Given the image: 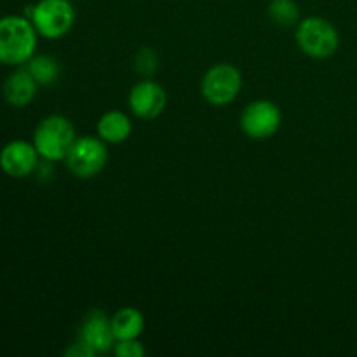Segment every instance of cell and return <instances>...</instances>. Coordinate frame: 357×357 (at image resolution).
Masks as SVG:
<instances>
[{"label": "cell", "instance_id": "obj_1", "mask_svg": "<svg viewBox=\"0 0 357 357\" xmlns=\"http://www.w3.org/2000/svg\"><path fill=\"white\" fill-rule=\"evenodd\" d=\"M38 33L30 17H0V63L20 66L30 61L37 49Z\"/></svg>", "mask_w": 357, "mask_h": 357}, {"label": "cell", "instance_id": "obj_2", "mask_svg": "<svg viewBox=\"0 0 357 357\" xmlns=\"http://www.w3.org/2000/svg\"><path fill=\"white\" fill-rule=\"evenodd\" d=\"M75 139V128L72 122L58 114L42 119L33 132V145L45 162L65 160Z\"/></svg>", "mask_w": 357, "mask_h": 357}, {"label": "cell", "instance_id": "obj_3", "mask_svg": "<svg viewBox=\"0 0 357 357\" xmlns=\"http://www.w3.org/2000/svg\"><path fill=\"white\" fill-rule=\"evenodd\" d=\"M295 38L300 51L314 59L331 58L340 45V35L335 24L321 16L300 20L296 24Z\"/></svg>", "mask_w": 357, "mask_h": 357}, {"label": "cell", "instance_id": "obj_4", "mask_svg": "<svg viewBox=\"0 0 357 357\" xmlns=\"http://www.w3.org/2000/svg\"><path fill=\"white\" fill-rule=\"evenodd\" d=\"M30 9V21L40 37L61 38L75 23V7L70 0H38Z\"/></svg>", "mask_w": 357, "mask_h": 357}, {"label": "cell", "instance_id": "obj_5", "mask_svg": "<svg viewBox=\"0 0 357 357\" xmlns=\"http://www.w3.org/2000/svg\"><path fill=\"white\" fill-rule=\"evenodd\" d=\"M108 162L107 143L100 136H82L73 142L65 157L70 173L80 180H89L100 174Z\"/></svg>", "mask_w": 357, "mask_h": 357}, {"label": "cell", "instance_id": "obj_6", "mask_svg": "<svg viewBox=\"0 0 357 357\" xmlns=\"http://www.w3.org/2000/svg\"><path fill=\"white\" fill-rule=\"evenodd\" d=\"M243 75L230 63H216L204 73L201 82L202 98L213 107H227L239 96Z\"/></svg>", "mask_w": 357, "mask_h": 357}, {"label": "cell", "instance_id": "obj_7", "mask_svg": "<svg viewBox=\"0 0 357 357\" xmlns=\"http://www.w3.org/2000/svg\"><path fill=\"white\" fill-rule=\"evenodd\" d=\"M281 108L271 100L251 101L241 114V131L251 139H268L281 129Z\"/></svg>", "mask_w": 357, "mask_h": 357}, {"label": "cell", "instance_id": "obj_8", "mask_svg": "<svg viewBox=\"0 0 357 357\" xmlns=\"http://www.w3.org/2000/svg\"><path fill=\"white\" fill-rule=\"evenodd\" d=\"M128 103L135 117L142 121H153L166 110L167 94L160 84L153 82L152 79H145L132 86Z\"/></svg>", "mask_w": 357, "mask_h": 357}, {"label": "cell", "instance_id": "obj_9", "mask_svg": "<svg viewBox=\"0 0 357 357\" xmlns=\"http://www.w3.org/2000/svg\"><path fill=\"white\" fill-rule=\"evenodd\" d=\"M38 157L33 143L14 139L0 150V169L10 178H26L37 169Z\"/></svg>", "mask_w": 357, "mask_h": 357}, {"label": "cell", "instance_id": "obj_10", "mask_svg": "<svg viewBox=\"0 0 357 357\" xmlns=\"http://www.w3.org/2000/svg\"><path fill=\"white\" fill-rule=\"evenodd\" d=\"M80 342H84L94 354L114 351L117 338L112 330L110 317L101 310H91L84 319L82 330H80Z\"/></svg>", "mask_w": 357, "mask_h": 357}, {"label": "cell", "instance_id": "obj_11", "mask_svg": "<svg viewBox=\"0 0 357 357\" xmlns=\"http://www.w3.org/2000/svg\"><path fill=\"white\" fill-rule=\"evenodd\" d=\"M38 84L28 68H17L3 82V98L14 108H24L37 96Z\"/></svg>", "mask_w": 357, "mask_h": 357}, {"label": "cell", "instance_id": "obj_12", "mask_svg": "<svg viewBox=\"0 0 357 357\" xmlns=\"http://www.w3.org/2000/svg\"><path fill=\"white\" fill-rule=\"evenodd\" d=\"M96 132L105 143L119 145V143H124L129 139L132 132V122L121 110L105 112L96 122Z\"/></svg>", "mask_w": 357, "mask_h": 357}, {"label": "cell", "instance_id": "obj_13", "mask_svg": "<svg viewBox=\"0 0 357 357\" xmlns=\"http://www.w3.org/2000/svg\"><path fill=\"white\" fill-rule=\"evenodd\" d=\"M110 321L117 340L139 338V335L145 330V317L135 307H122L110 317Z\"/></svg>", "mask_w": 357, "mask_h": 357}, {"label": "cell", "instance_id": "obj_14", "mask_svg": "<svg viewBox=\"0 0 357 357\" xmlns=\"http://www.w3.org/2000/svg\"><path fill=\"white\" fill-rule=\"evenodd\" d=\"M267 14L272 23L281 28H291L300 23V7L295 0H271Z\"/></svg>", "mask_w": 357, "mask_h": 357}, {"label": "cell", "instance_id": "obj_15", "mask_svg": "<svg viewBox=\"0 0 357 357\" xmlns=\"http://www.w3.org/2000/svg\"><path fill=\"white\" fill-rule=\"evenodd\" d=\"M28 72L31 73L38 86H51L58 80L59 77V65L52 56L40 54L33 56L30 61L26 63Z\"/></svg>", "mask_w": 357, "mask_h": 357}, {"label": "cell", "instance_id": "obj_16", "mask_svg": "<svg viewBox=\"0 0 357 357\" xmlns=\"http://www.w3.org/2000/svg\"><path fill=\"white\" fill-rule=\"evenodd\" d=\"M159 68V56L153 49L150 47H142L135 56V70L142 77L149 79Z\"/></svg>", "mask_w": 357, "mask_h": 357}, {"label": "cell", "instance_id": "obj_17", "mask_svg": "<svg viewBox=\"0 0 357 357\" xmlns=\"http://www.w3.org/2000/svg\"><path fill=\"white\" fill-rule=\"evenodd\" d=\"M114 354L117 357H143L145 356V347L138 338L117 340L114 345Z\"/></svg>", "mask_w": 357, "mask_h": 357}, {"label": "cell", "instance_id": "obj_18", "mask_svg": "<svg viewBox=\"0 0 357 357\" xmlns=\"http://www.w3.org/2000/svg\"><path fill=\"white\" fill-rule=\"evenodd\" d=\"M65 356L66 357H91V356H94V352L91 351V349L87 347V345L84 344V342L79 340V342H77V344H73L72 347L66 349Z\"/></svg>", "mask_w": 357, "mask_h": 357}]
</instances>
